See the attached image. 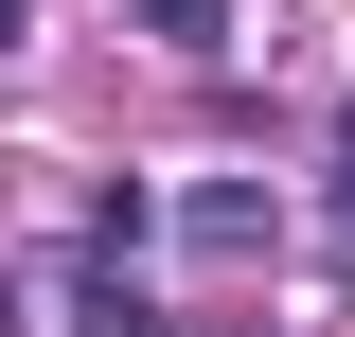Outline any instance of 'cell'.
Instances as JSON below:
<instances>
[{
    "mask_svg": "<svg viewBox=\"0 0 355 337\" xmlns=\"http://www.w3.org/2000/svg\"><path fill=\"white\" fill-rule=\"evenodd\" d=\"M18 18H36V0H0V36H18Z\"/></svg>",
    "mask_w": 355,
    "mask_h": 337,
    "instance_id": "obj_3",
    "label": "cell"
},
{
    "mask_svg": "<svg viewBox=\"0 0 355 337\" xmlns=\"http://www.w3.org/2000/svg\"><path fill=\"white\" fill-rule=\"evenodd\" d=\"M125 18H142V36H178V53H214V36H231V0H125Z\"/></svg>",
    "mask_w": 355,
    "mask_h": 337,
    "instance_id": "obj_2",
    "label": "cell"
},
{
    "mask_svg": "<svg viewBox=\"0 0 355 337\" xmlns=\"http://www.w3.org/2000/svg\"><path fill=\"white\" fill-rule=\"evenodd\" d=\"M0 337H18V302H0Z\"/></svg>",
    "mask_w": 355,
    "mask_h": 337,
    "instance_id": "obj_4",
    "label": "cell"
},
{
    "mask_svg": "<svg viewBox=\"0 0 355 337\" xmlns=\"http://www.w3.org/2000/svg\"><path fill=\"white\" fill-rule=\"evenodd\" d=\"M71 337H178V320L125 284V266H89V284H71Z\"/></svg>",
    "mask_w": 355,
    "mask_h": 337,
    "instance_id": "obj_1",
    "label": "cell"
}]
</instances>
